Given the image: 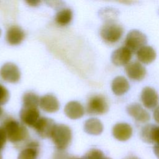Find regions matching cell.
<instances>
[{
    "label": "cell",
    "instance_id": "cell-1",
    "mask_svg": "<svg viewBox=\"0 0 159 159\" xmlns=\"http://www.w3.org/2000/svg\"><path fill=\"white\" fill-rule=\"evenodd\" d=\"M7 139L17 147H25L29 142V134L27 128L12 117H7L2 123Z\"/></svg>",
    "mask_w": 159,
    "mask_h": 159
},
{
    "label": "cell",
    "instance_id": "cell-2",
    "mask_svg": "<svg viewBox=\"0 0 159 159\" xmlns=\"http://www.w3.org/2000/svg\"><path fill=\"white\" fill-rule=\"evenodd\" d=\"M50 138L58 150H64L71 142V129L65 124H56Z\"/></svg>",
    "mask_w": 159,
    "mask_h": 159
},
{
    "label": "cell",
    "instance_id": "cell-3",
    "mask_svg": "<svg viewBox=\"0 0 159 159\" xmlns=\"http://www.w3.org/2000/svg\"><path fill=\"white\" fill-rule=\"evenodd\" d=\"M124 34V28L116 21L105 22L100 29V36L107 44L117 42Z\"/></svg>",
    "mask_w": 159,
    "mask_h": 159
},
{
    "label": "cell",
    "instance_id": "cell-4",
    "mask_svg": "<svg viewBox=\"0 0 159 159\" xmlns=\"http://www.w3.org/2000/svg\"><path fill=\"white\" fill-rule=\"evenodd\" d=\"M109 110V104L106 98L102 94L91 96L86 104V112L89 115H101Z\"/></svg>",
    "mask_w": 159,
    "mask_h": 159
},
{
    "label": "cell",
    "instance_id": "cell-5",
    "mask_svg": "<svg viewBox=\"0 0 159 159\" xmlns=\"http://www.w3.org/2000/svg\"><path fill=\"white\" fill-rule=\"evenodd\" d=\"M147 39L146 35L138 30H132L127 35L125 40V47L132 53L137 52L145 45Z\"/></svg>",
    "mask_w": 159,
    "mask_h": 159
},
{
    "label": "cell",
    "instance_id": "cell-6",
    "mask_svg": "<svg viewBox=\"0 0 159 159\" xmlns=\"http://www.w3.org/2000/svg\"><path fill=\"white\" fill-rule=\"evenodd\" d=\"M0 76L4 81L15 83L19 81L20 72L16 64L7 62L1 66L0 69Z\"/></svg>",
    "mask_w": 159,
    "mask_h": 159
},
{
    "label": "cell",
    "instance_id": "cell-7",
    "mask_svg": "<svg viewBox=\"0 0 159 159\" xmlns=\"http://www.w3.org/2000/svg\"><path fill=\"white\" fill-rule=\"evenodd\" d=\"M56 124L50 118L42 117H40L34 128L37 134L42 138L50 137Z\"/></svg>",
    "mask_w": 159,
    "mask_h": 159
},
{
    "label": "cell",
    "instance_id": "cell-8",
    "mask_svg": "<svg viewBox=\"0 0 159 159\" xmlns=\"http://www.w3.org/2000/svg\"><path fill=\"white\" fill-rule=\"evenodd\" d=\"M19 116L23 124L34 127L40 118V112L38 107L22 106L19 112Z\"/></svg>",
    "mask_w": 159,
    "mask_h": 159
},
{
    "label": "cell",
    "instance_id": "cell-9",
    "mask_svg": "<svg viewBox=\"0 0 159 159\" xmlns=\"http://www.w3.org/2000/svg\"><path fill=\"white\" fill-rule=\"evenodd\" d=\"M132 53L131 51L125 46L119 47L112 53L111 61L117 66L126 65L132 58Z\"/></svg>",
    "mask_w": 159,
    "mask_h": 159
},
{
    "label": "cell",
    "instance_id": "cell-10",
    "mask_svg": "<svg viewBox=\"0 0 159 159\" xmlns=\"http://www.w3.org/2000/svg\"><path fill=\"white\" fill-rule=\"evenodd\" d=\"M127 112L135 120L145 123L150 120V114L139 103L134 102L129 104L126 107Z\"/></svg>",
    "mask_w": 159,
    "mask_h": 159
},
{
    "label": "cell",
    "instance_id": "cell-11",
    "mask_svg": "<svg viewBox=\"0 0 159 159\" xmlns=\"http://www.w3.org/2000/svg\"><path fill=\"white\" fill-rule=\"evenodd\" d=\"M127 76L135 81L142 80L146 75L145 68L138 61L129 62L125 67Z\"/></svg>",
    "mask_w": 159,
    "mask_h": 159
},
{
    "label": "cell",
    "instance_id": "cell-12",
    "mask_svg": "<svg viewBox=\"0 0 159 159\" xmlns=\"http://www.w3.org/2000/svg\"><path fill=\"white\" fill-rule=\"evenodd\" d=\"M140 98L144 106L148 109L155 108L159 101L158 93L153 88L149 86H146L142 89Z\"/></svg>",
    "mask_w": 159,
    "mask_h": 159
},
{
    "label": "cell",
    "instance_id": "cell-13",
    "mask_svg": "<svg viewBox=\"0 0 159 159\" xmlns=\"http://www.w3.org/2000/svg\"><path fill=\"white\" fill-rule=\"evenodd\" d=\"M112 135L115 139L119 141H126L132 135V128L127 123L120 122L114 125L112 130Z\"/></svg>",
    "mask_w": 159,
    "mask_h": 159
},
{
    "label": "cell",
    "instance_id": "cell-14",
    "mask_svg": "<svg viewBox=\"0 0 159 159\" xmlns=\"http://www.w3.org/2000/svg\"><path fill=\"white\" fill-rule=\"evenodd\" d=\"M24 30L18 25H12L7 30L6 39L7 43L11 45L20 44L25 38Z\"/></svg>",
    "mask_w": 159,
    "mask_h": 159
},
{
    "label": "cell",
    "instance_id": "cell-15",
    "mask_svg": "<svg viewBox=\"0 0 159 159\" xmlns=\"http://www.w3.org/2000/svg\"><path fill=\"white\" fill-rule=\"evenodd\" d=\"M39 105L47 112H55L60 108V102L58 99L53 94H47L40 98Z\"/></svg>",
    "mask_w": 159,
    "mask_h": 159
},
{
    "label": "cell",
    "instance_id": "cell-16",
    "mask_svg": "<svg viewBox=\"0 0 159 159\" xmlns=\"http://www.w3.org/2000/svg\"><path fill=\"white\" fill-rule=\"evenodd\" d=\"M64 111L66 116L71 119L81 118L84 114V107L80 102L76 101L68 102L65 106Z\"/></svg>",
    "mask_w": 159,
    "mask_h": 159
},
{
    "label": "cell",
    "instance_id": "cell-17",
    "mask_svg": "<svg viewBox=\"0 0 159 159\" xmlns=\"http://www.w3.org/2000/svg\"><path fill=\"white\" fill-rule=\"evenodd\" d=\"M39 153V143L37 141H29L19 153L17 159H37Z\"/></svg>",
    "mask_w": 159,
    "mask_h": 159
},
{
    "label": "cell",
    "instance_id": "cell-18",
    "mask_svg": "<svg viewBox=\"0 0 159 159\" xmlns=\"http://www.w3.org/2000/svg\"><path fill=\"white\" fill-rule=\"evenodd\" d=\"M136 53L137 59L144 64H149L153 62L157 56L154 48L148 45H145L140 48Z\"/></svg>",
    "mask_w": 159,
    "mask_h": 159
},
{
    "label": "cell",
    "instance_id": "cell-19",
    "mask_svg": "<svg viewBox=\"0 0 159 159\" xmlns=\"http://www.w3.org/2000/svg\"><path fill=\"white\" fill-rule=\"evenodd\" d=\"M130 88L128 81L122 76L116 77L112 81L111 89L117 96H121L127 93Z\"/></svg>",
    "mask_w": 159,
    "mask_h": 159
},
{
    "label": "cell",
    "instance_id": "cell-20",
    "mask_svg": "<svg viewBox=\"0 0 159 159\" xmlns=\"http://www.w3.org/2000/svg\"><path fill=\"white\" fill-rule=\"evenodd\" d=\"M84 130L90 135H98L103 131V125L98 119L90 118L85 121Z\"/></svg>",
    "mask_w": 159,
    "mask_h": 159
},
{
    "label": "cell",
    "instance_id": "cell-21",
    "mask_svg": "<svg viewBox=\"0 0 159 159\" xmlns=\"http://www.w3.org/2000/svg\"><path fill=\"white\" fill-rule=\"evenodd\" d=\"M73 19L72 11L69 8H65L59 11L55 16V20L57 24L65 26L70 23Z\"/></svg>",
    "mask_w": 159,
    "mask_h": 159
},
{
    "label": "cell",
    "instance_id": "cell-22",
    "mask_svg": "<svg viewBox=\"0 0 159 159\" xmlns=\"http://www.w3.org/2000/svg\"><path fill=\"white\" fill-rule=\"evenodd\" d=\"M40 98L37 94L32 91H28L24 94L22 97L23 107H38Z\"/></svg>",
    "mask_w": 159,
    "mask_h": 159
},
{
    "label": "cell",
    "instance_id": "cell-23",
    "mask_svg": "<svg viewBox=\"0 0 159 159\" xmlns=\"http://www.w3.org/2000/svg\"><path fill=\"white\" fill-rule=\"evenodd\" d=\"M119 12L117 9L112 7H105L99 12V16L105 22L116 21L118 16Z\"/></svg>",
    "mask_w": 159,
    "mask_h": 159
},
{
    "label": "cell",
    "instance_id": "cell-24",
    "mask_svg": "<svg viewBox=\"0 0 159 159\" xmlns=\"http://www.w3.org/2000/svg\"><path fill=\"white\" fill-rule=\"evenodd\" d=\"M153 124H147L142 127L140 132V137L142 140L148 143H153L152 134L154 127Z\"/></svg>",
    "mask_w": 159,
    "mask_h": 159
},
{
    "label": "cell",
    "instance_id": "cell-25",
    "mask_svg": "<svg viewBox=\"0 0 159 159\" xmlns=\"http://www.w3.org/2000/svg\"><path fill=\"white\" fill-rule=\"evenodd\" d=\"M104 157V153L99 149L91 148L80 159H102Z\"/></svg>",
    "mask_w": 159,
    "mask_h": 159
},
{
    "label": "cell",
    "instance_id": "cell-26",
    "mask_svg": "<svg viewBox=\"0 0 159 159\" xmlns=\"http://www.w3.org/2000/svg\"><path fill=\"white\" fill-rule=\"evenodd\" d=\"M9 99V93L7 89L0 84V105L5 104Z\"/></svg>",
    "mask_w": 159,
    "mask_h": 159
},
{
    "label": "cell",
    "instance_id": "cell-27",
    "mask_svg": "<svg viewBox=\"0 0 159 159\" xmlns=\"http://www.w3.org/2000/svg\"><path fill=\"white\" fill-rule=\"evenodd\" d=\"M52 159H80V158L72 156L64 150H58L53 153Z\"/></svg>",
    "mask_w": 159,
    "mask_h": 159
},
{
    "label": "cell",
    "instance_id": "cell-28",
    "mask_svg": "<svg viewBox=\"0 0 159 159\" xmlns=\"http://www.w3.org/2000/svg\"><path fill=\"white\" fill-rule=\"evenodd\" d=\"M7 137L6 133L2 126H0V151L6 145Z\"/></svg>",
    "mask_w": 159,
    "mask_h": 159
},
{
    "label": "cell",
    "instance_id": "cell-29",
    "mask_svg": "<svg viewBox=\"0 0 159 159\" xmlns=\"http://www.w3.org/2000/svg\"><path fill=\"white\" fill-rule=\"evenodd\" d=\"M153 143H159V126L154 125L152 134Z\"/></svg>",
    "mask_w": 159,
    "mask_h": 159
},
{
    "label": "cell",
    "instance_id": "cell-30",
    "mask_svg": "<svg viewBox=\"0 0 159 159\" xmlns=\"http://www.w3.org/2000/svg\"><path fill=\"white\" fill-rule=\"evenodd\" d=\"M153 118L155 122L159 124V106L155 108L153 112Z\"/></svg>",
    "mask_w": 159,
    "mask_h": 159
},
{
    "label": "cell",
    "instance_id": "cell-31",
    "mask_svg": "<svg viewBox=\"0 0 159 159\" xmlns=\"http://www.w3.org/2000/svg\"><path fill=\"white\" fill-rule=\"evenodd\" d=\"M153 151L157 157L159 159V143H155L154 145Z\"/></svg>",
    "mask_w": 159,
    "mask_h": 159
},
{
    "label": "cell",
    "instance_id": "cell-32",
    "mask_svg": "<svg viewBox=\"0 0 159 159\" xmlns=\"http://www.w3.org/2000/svg\"><path fill=\"white\" fill-rule=\"evenodd\" d=\"M26 2L29 4L30 6H35L38 5L40 2V1H26Z\"/></svg>",
    "mask_w": 159,
    "mask_h": 159
},
{
    "label": "cell",
    "instance_id": "cell-33",
    "mask_svg": "<svg viewBox=\"0 0 159 159\" xmlns=\"http://www.w3.org/2000/svg\"><path fill=\"white\" fill-rule=\"evenodd\" d=\"M125 159H140V158H139L135 156H130V157H128L125 158Z\"/></svg>",
    "mask_w": 159,
    "mask_h": 159
},
{
    "label": "cell",
    "instance_id": "cell-34",
    "mask_svg": "<svg viewBox=\"0 0 159 159\" xmlns=\"http://www.w3.org/2000/svg\"><path fill=\"white\" fill-rule=\"evenodd\" d=\"M4 114V111L3 109L0 106V119L2 117V115Z\"/></svg>",
    "mask_w": 159,
    "mask_h": 159
},
{
    "label": "cell",
    "instance_id": "cell-35",
    "mask_svg": "<svg viewBox=\"0 0 159 159\" xmlns=\"http://www.w3.org/2000/svg\"><path fill=\"white\" fill-rule=\"evenodd\" d=\"M0 159H2V154H1V151H0Z\"/></svg>",
    "mask_w": 159,
    "mask_h": 159
},
{
    "label": "cell",
    "instance_id": "cell-36",
    "mask_svg": "<svg viewBox=\"0 0 159 159\" xmlns=\"http://www.w3.org/2000/svg\"><path fill=\"white\" fill-rule=\"evenodd\" d=\"M102 159H111V158H109V157H104Z\"/></svg>",
    "mask_w": 159,
    "mask_h": 159
},
{
    "label": "cell",
    "instance_id": "cell-37",
    "mask_svg": "<svg viewBox=\"0 0 159 159\" xmlns=\"http://www.w3.org/2000/svg\"><path fill=\"white\" fill-rule=\"evenodd\" d=\"M1 29H0V35H1Z\"/></svg>",
    "mask_w": 159,
    "mask_h": 159
}]
</instances>
